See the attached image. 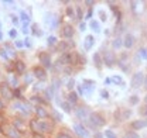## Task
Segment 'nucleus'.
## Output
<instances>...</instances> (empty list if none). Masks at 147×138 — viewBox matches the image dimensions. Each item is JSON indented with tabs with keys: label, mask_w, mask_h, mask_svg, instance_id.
Masks as SVG:
<instances>
[{
	"label": "nucleus",
	"mask_w": 147,
	"mask_h": 138,
	"mask_svg": "<svg viewBox=\"0 0 147 138\" xmlns=\"http://www.w3.org/2000/svg\"><path fill=\"white\" fill-rule=\"evenodd\" d=\"M30 128L34 131V133H51L53 131V128H54V125H53V123H50V121L47 120H41V119H33V120L30 121Z\"/></svg>",
	"instance_id": "f257e3e1"
},
{
	"label": "nucleus",
	"mask_w": 147,
	"mask_h": 138,
	"mask_svg": "<svg viewBox=\"0 0 147 138\" xmlns=\"http://www.w3.org/2000/svg\"><path fill=\"white\" fill-rule=\"evenodd\" d=\"M88 121H89V125L93 127V128H100V127H103V125L106 124L105 117H103L100 113H96V111H92Z\"/></svg>",
	"instance_id": "f03ea898"
},
{
	"label": "nucleus",
	"mask_w": 147,
	"mask_h": 138,
	"mask_svg": "<svg viewBox=\"0 0 147 138\" xmlns=\"http://www.w3.org/2000/svg\"><path fill=\"white\" fill-rule=\"evenodd\" d=\"M144 76H146V75H144L142 70L133 73L131 80H130V87H131V89H139V87H142L143 82H144Z\"/></svg>",
	"instance_id": "7ed1b4c3"
},
{
	"label": "nucleus",
	"mask_w": 147,
	"mask_h": 138,
	"mask_svg": "<svg viewBox=\"0 0 147 138\" xmlns=\"http://www.w3.org/2000/svg\"><path fill=\"white\" fill-rule=\"evenodd\" d=\"M91 113L92 111L88 106H81V107H76V110H75V116L79 120H88Z\"/></svg>",
	"instance_id": "20e7f679"
},
{
	"label": "nucleus",
	"mask_w": 147,
	"mask_h": 138,
	"mask_svg": "<svg viewBox=\"0 0 147 138\" xmlns=\"http://www.w3.org/2000/svg\"><path fill=\"white\" fill-rule=\"evenodd\" d=\"M38 61L41 64V66L45 68H51L53 66V62H51V55L47 54V52H40L38 54Z\"/></svg>",
	"instance_id": "39448f33"
},
{
	"label": "nucleus",
	"mask_w": 147,
	"mask_h": 138,
	"mask_svg": "<svg viewBox=\"0 0 147 138\" xmlns=\"http://www.w3.org/2000/svg\"><path fill=\"white\" fill-rule=\"evenodd\" d=\"M102 58H103V64H105L106 66H109V68H112V66L115 65V62H116L115 52L110 51V50L105 51V54H102Z\"/></svg>",
	"instance_id": "423d86ee"
},
{
	"label": "nucleus",
	"mask_w": 147,
	"mask_h": 138,
	"mask_svg": "<svg viewBox=\"0 0 147 138\" xmlns=\"http://www.w3.org/2000/svg\"><path fill=\"white\" fill-rule=\"evenodd\" d=\"M74 133H75L79 138H89L91 137L89 131H88L82 124H74Z\"/></svg>",
	"instance_id": "0eeeda50"
},
{
	"label": "nucleus",
	"mask_w": 147,
	"mask_h": 138,
	"mask_svg": "<svg viewBox=\"0 0 147 138\" xmlns=\"http://www.w3.org/2000/svg\"><path fill=\"white\" fill-rule=\"evenodd\" d=\"M59 33H61V37H64V38H67V40H71L74 37V27L71 24H64V25L61 27Z\"/></svg>",
	"instance_id": "6e6552de"
},
{
	"label": "nucleus",
	"mask_w": 147,
	"mask_h": 138,
	"mask_svg": "<svg viewBox=\"0 0 147 138\" xmlns=\"http://www.w3.org/2000/svg\"><path fill=\"white\" fill-rule=\"evenodd\" d=\"M33 73H34V76H36L37 79H38V80H41V82L47 80V78H48L47 70L42 68V66H36V68L33 69Z\"/></svg>",
	"instance_id": "1a4fd4ad"
},
{
	"label": "nucleus",
	"mask_w": 147,
	"mask_h": 138,
	"mask_svg": "<svg viewBox=\"0 0 147 138\" xmlns=\"http://www.w3.org/2000/svg\"><path fill=\"white\" fill-rule=\"evenodd\" d=\"M71 47H72V42H68V41H59L58 44H57V47H55V51L58 52H62V54H68V51L71 50Z\"/></svg>",
	"instance_id": "9d476101"
},
{
	"label": "nucleus",
	"mask_w": 147,
	"mask_h": 138,
	"mask_svg": "<svg viewBox=\"0 0 147 138\" xmlns=\"http://www.w3.org/2000/svg\"><path fill=\"white\" fill-rule=\"evenodd\" d=\"M147 127V121L146 120H134L130 123V128H131V131H134V133H137L139 130H143V128H146Z\"/></svg>",
	"instance_id": "9b49d317"
},
{
	"label": "nucleus",
	"mask_w": 147,
	"mask_h": 138,
	"mask_svg": "<svg viewBox=\"0 0 147 138\" xmlns=\"http://www.w3.org/2000/svg\"><path fill=\"white\" fill-rule=\"evenodd\" d=\"M134 42H136V38H134L133 34L127 33V34L123 37V47H125L126 50H131L133 45H134Z\"/></svg>",
	"instance_id": "f8f14e48"
},
{
	"label": "nucleus",
	"mask_w": 147,
	"mask_h": 138,
	"mask_svg": "<svg viewBox=\"0 0 147 138\" xmlns=\"http://www.w3.org/2000/svg\"><path fill=\"white\" fill-rule=\"evenodd\" d=\"M92 59H93V65L96 66V69H102L103 66V58H102V54L100 52H95L93 54V56H92Z\"/></svg>",
	"instance_id": "ddd939ff"
},
{
	"label": "nucleus",
	"mask_w": 147,
	"mask_h": 138,
	"mask_svg": "<svg viewBox=\"0 0 147 138\" xmlns=\"http://www.w3.org/2000/svg\"><path fill=\"white\" fill-rule=\"evenodd\" d=\"M36 114L38 119H41V120H45V119H48V116H50V113L42 107V106H37L36 107Z\"/></svg>",
	"instance_id": "4468645a"
},
{
	"label": "nucleus",
	"mask_w": 147,
	"mask_h": 138,
	"mask_svg": "<svg viewBox=\"0 0 147 138\" xmlns=\"http://www.w3.org/2000/svg\"><path fill=\"white\" fill-rule=\"evenodd\" d=\"M95 44V37L93 35H86L85 40H84V50L85 51H89Z\"/></svg>",
	"instance_id": "2eb2a0df"
},
{
	"label": "nucleus",
	"mask_w": 147,
	"mask_h": 138,
	"mask_svg": "<svg viewBox=\"0 0 147 138\" xmlns=\"http://www.w3.org/2000/svg\"><path fill=\"white\" fill-rule=\"evenodd\" d=\"M131 11L134 13V14H139V13H142L143 11V9H144V3H142V1H131Z\"/></svg>",
	"instance_id": "dca6fc26"
},
{
	"label": "nucleus",
	"mask_w": 147,
	"mask_h": 138,
	"mask_svg": "<svg viewBox=\"0 0 147 138\" xmlns=\"http://www.w3.org/2000/svg\"><path fill=\"white\" fill-rule=\"evenodd\" d=\"M72 55L71 54H62L61 56H59V59H58V62L61 64V65H69V64H72Z\"/></svg>",
	"instance_id": "f3484780"
},
{
	"label": "nucleus",
	"mask_w": 147,
	"mask_h": 138,
	"mask_svg": "<svg viewBox=\"0 0 147 138\" xmlns=\"http://www.w3.org/2000/svg\"><path fill=\"white\" fill-rule=\"evenodd\" d=\"M78 100H79V96H78L75 92H69V93H68V96H67V102L71 104V106H75V104L78 103Z\"/></svg>",
	"instance_id": "a211bd4d"
},
{
	"label": "nucleus",
	"mask_w": 147,
	"mask_h": 138,
	"mask_svg": "<svg viewBox=\"0 0 147 138\" xmlns=\"http://www.w3.org/2000/svg\"><path fill=\"white\" fill-rule=\"evenodd\" d=\"M0 93H1V96H4V97H7V99L11 97V90H10V87L7 86L6 83H1V85H0Z\"/></svg>",
	"instance_id": "6ab92c4d"
},
{
	"label": "nucleus",
	"mask_w": 147,
	"mask_h": 138,
	"mask_svg": "<svg viewBox=\"0 0 147 138\" xmlns=\"http://www.w3.org/2000/svg\"><path fill=\"white\" fill-rule=\"evenodd\" d=\"M89 27H91L92 31H93V33H96V34H99V33L102 31L100 23H99V21H96V20H91V23H89Z\"/></svg>",
	"instance_id": "aec40b11"
},
{
	"label": "nucleus",
	"mask_w": 147,
	"mask_h": 138,
	"mask_svg": "<svg viewBox=\"0 0 147 138\" xmlns=\"http://www.w3.org/2000/svg\"><path fill=\"white\" fill-rule=\"evenodd\" d=\"M122 47H123V38H122V37H116V38L112 41V48L117 51V50H120Z\"/></svg>",
	"instance_id": "412c9836"
},
{
	"label": "nucleus",
	"mask_w": 147,
	"mask_h": 138,
	"mask_svg": "<svg viewBox=\"0 0 147 138\" xmlns=\"http://www.w3.org/2000/svg\"><path fill=\"white\" fill-rule=\"evenodd\" d=\"M59 107H61V110H62L64 113H67V114H71V113H72L71 104L68 103L67 100H65V102H61V103H59Z\"/></svg>",
	"instance_id": "4be33fe9"
},
{
	"label": "nucleus",
	"mask_w": 147,
	"mask_h": 138,
	"mask_svg": "<svg viewBox=\"0 0 147 138\" xmlns=\"http://www.w3.org/2000/svg\"><path fill=\"white\" fill-rule=\"evenodd\" d=\"M54 93H55V89L53 86H48L45 89V96H47V99H53V97H54Z\"/></svg>",
	"instance_id": "5701e85b"
},
{
	"label": "nucleus",
	"mask_w": 147,
	"mask_h": 138,
	"mask_svg": "<svg viewBox=\"0 0 147 138\" xmlns=\"http://www.w3.org/2000/svg\"><path fill=\"white\" fill-rule=\"evenodd\" d=\"M110 79H112V83H113V85H119V83H120V85H125V83H123V79H122L119 75H115V76H112Z\"/></svg>",
	"instance_id": "b1692460"
},
{
	"label": "nucleus",
	"mask_w": 147,
	"mask_h": 138,
	"mask_svg": "<svg viewBox=\"0 0 147 138\" xmlns=\"http://www.w3.org/2000/svg\"><path fill=\"white\" fill-rule=\"evenodd\" d=\"M16 70H17L18 73L24 72V70H26V65H24V62H21V61H17V62H16Z\"/></svg>",
	"instance_id": "393cba45"
},
{
	"label": "nucleus",
	"mask_w": 147,
	"mask_h": 138,
	"mask_svg": "<svg viewBox=\"0 0 147 138\" xmlns=\"http://www.w3.org/2000/svg\"><path fill=\"white\" fill-rule=\"evenodd\" d=\"M47 44H48V45H51V47H57V44H58L57 37H54V35L48 37V38H47Z\"/></svg>",
	"instance_id": "a878e982"
},
{
	"label": "nucleus",
	"mask_w": 147,
	"mask_h": 138,
	"mask_svg": "<svg viewBox=\"0 0 147 138\" xmlns=\"http://www.w3.org/2000/svg\"><path fill=\"white\" fill-rule=\"evenodd\" d=\"M103 135H105L106 138H117V134H116L113 130H105Z\"/></svg>",
	"instance_id": "bb28decb"
},
{
	"label": "nucleus",
	"mask_w": 147,
	"mask_h": 138,
	"mask_svg": "<svg viewBox=\"0 0 147 138\" xmlns=\"http://www.w3.org/2000/svg\"><path fill=\"white\" fill-rule=\"evenodd\" d=\"M137 56L139 58H142V59H147V48H140L139 50V52H137Z\"/></svg>",
	"instance_id": "cd10ccee"
},
{
	"label": "nucleus",
	"mask_w": 147,
	"mask_h": 138,
	"mask_svg": "<svg viewBox=\"0 0 147 138\" xmlns=\"http://www.w3.org/2000/svg\"><path fill=\"white\" fill-rule=\"evenodd\" d=\"M51 116H53V117H54V120H57V121H61V120H62V114H61L59 111L54 110V109L51 110Z\"/></svg>",
	"instance_id": "c85d7f7f"
},
{
	"label": "nucleus",
	"mask_w": 147,
	"mask_h": 138,
	"mask_svg": "<svg viewBox=\"0 0 147 138\" xmlns=\"http://www.w3.org/2000/svg\"><path fill=\"white\" fill-rule=\"evenodd\" d=\"M7 134L10 135V138H18L17 130H14V128H7Z\"/></svg>",
	"instance_id": "c756f323"
},
{
	"label": "nucleus",
	"mask_w": 147,
	"mask_h": 138,
	"mask_svg": "<svg viewBox=\"0 0 147 138\" xmlns=\"http://www.w3.org/2000/svg\"><path fill=\"white\" fill-rule=\"evenodd\" d=\"M123 138H140V137H139V134H137V133H134V131H127V133H126V135H125Z\"/></svg>",
	"instance_id": "7c9ffc66"
},
{
	"label": "nucleus",
	"mask_w": 147,
	"mask_h": 138,
	"mask_svg": "<svg viewBox=\"0 0 147 138\" xmlns=\"http://www.w3.org/2000/svg\"><path fill=\"white\" fill-rule=\"evenodd\" d=\"M75 10H76V18H78V20H81V18L84 17V13H82V9H81L79 6H76V7H75Z\"/></svg>",
	"instance_id": "2f4dec72"
},
{
	"label": "nucleus",
	"mask_w": 147,
	"mask_h": 138,
	"mask_svg": "<svg viewBox=\"0 0 147 138\" xmlns=\"http://www.w3.org/2000/svg\"><path fill=\"white\" fill-rule=\"evenodd\" d=\"M67 87H68V90H69V92H74V87H75V80H74V79H69V80H68V83H67Z\"/></svg>",
	"instance_id": "473e14b6"
},
{
	"label": "nucleus",
	"mask_w": 147,
	"mask_h": 138,
	"mask_svg": "<svg viewBox=\"0 0 147 138\" xmlns=\"http://www.w3.org/2000/svg\"><path fill=\"white\" fill-rule=\"evenodd\" d=\"M65 13H67V16H68V17H75V14H74V9H72V6H68V7H67V11H65Z\"/></svg>",
	"instance_id": "72a5a7b5"
},
{
	"label": "nucleus",
	"mask_w": 147,
	"mask_h": 138,
	"mask_svg": "<svg viewBox=\"0 0 147 138\" xmlns=\"http://www.w3.org/2000/svg\"><path fill=\"white\" fill-rule=\"evenodd\" d=\"M129 102H130V104H137V103H139V97H137V94H133V96H130Z\"/></svg>",
	"instance_id": "f704fd0d"
},
{
	"label": "nucleus",
	"mask_w": 147,
	"mask_h": 138,
	"mask_svg": "<svg viewBox=\"0 0 147 138\" xmlns=\"http://www.w3.org/2000/svg\"><path fill=\"white\" fill-rule=\"evenodd\" d=\"M100 96H102V99H105V100H108V99H109V92H108V90H106V89H103V90H102V92H100Z\"/></svg>",
	"instance_id": "c9c22d12"
},
{
	"label": "nucleus",
	"mask_w": 147,
	"mask_h": 138,
	"mask_svg": "<svg viewBox=\"0 0 147 138\" xmlns=\"http://www.w3.org/2000/svg\"><path fill=\"white\" fill-rule=\"evenodd\" d=\"M98 13H99V16H100V20H102V21H106V13H105V11H103V10H99V11H98Z\"/></svg>",
	"instance_id": "e433bc0d"
},
{
	"label": "nucleus",
	"mask_w": 147,
	"mask_h": 138,
	"mask_svg": "<svg viewBox=\"0 0 147 138\" xmlns=\"http://www.w3.org/2000/svg\"><path fill=\"white\" fill-rule=\"evenodd\" d=\"M55 138H72V137H71L69 134H67V133H59Z\"/></svg>",
	"instance_id": "4c0bfd02"
},
{
	"label": "nucleus",
	"mask_w": 147,
	"mask_h": 138,
	"mask_svg": "<svg viewBox=\"0 0 147 138\" xmlns=\"http://www.w3.org/2000/svg\"><path fill=\"white\" fill-rule=\"evenodd\" d=\"M33 30H34V34H36V35H41V34H42V33H41V30H38V25H37V24H34V25H33Z\"/></svg>",
	"instance_id": "58836bf2"
},
{
	"label": "nucleus",
	"mask_w": 147,
	"mask_h": 138,
	"mask_svg": "<svg viewBox=\"0 0 147 138\" xmlns=\"http://www.w3.org/2000/svg\"><path fill=\"white\" fill-rule=\"evenodd\" d=\"M85 30H86V24L84 21H81L79 23V31H85Z\"/></svg>",
	"instance_id": "ea45409f"
},
{
	"label": "nucleus",
	"mask_w": 147,
	"mask_h": 138,
	"mask_svg": "<svg viewBox=\"0 0 147 138\" xmlns=\"http://www.w3.org/2000/svg\"><path fill=\"white\" fill-rule=\"evenodd\" d=\"M105 85H106V86L112 85V79H110V78H106V79H105Z\"/></svg>",
	"instance_id": "a19ab883"
},
{
	"label": "nucleus",
	"mask_w": 147,
	"mask_h": 138,
	"mask_svg": "<svg viewBox=\"0 0 147 138\" xmlns=\"http://www.w3.org/2000/svg\"><path fill=\"white\" fill-rule=\"evenodd\" d=\"M143 86H144V89L147 90V75L144 76V82H143Z\"/></svg>",
	"instance_id": "79ce46f5"
},
{
	"label": "nucleus",
	"mask_w": 147,
	"mask_h": 138,
	"mask_svg": "<svg viewBox=\"0 0 147 138\" xmlns=\"http://www.w3.org/2000/svg\"><path fill=\"white\" fill-rule=\"evenodd\" d=\"M92 17V10H88V13H86V17L85 18H91Z\"/></svg>",
	"instance_id": "37998d69"
},
{
	"label": "nucleus",
	"mask_w": 147,
	"mask_h": 138,
	"mask_svg": "<svg viewBox=\"0 0 147 138\" xmlns=\"http://www.w3.org/2000/svg\"><path fill=\"white\" fill-rule=\"evenodd\" d=\"M34 138H44L41 134H38V133H34Z\"/></svg>",
	"instance_id": "c03bdc74"
},
{
	"label": "nucleus",
	"mask_w": 147,
	"mask_h": 138,
	"mask_svg": "<svg viewBox=\"0 0 147 138\" xmlns=\"http://www.w3.org/2000/svg\"><path fill=\"white\" fill-rule=\"evenodd\" d=\"M85 4H88V6H92V4H95V1H85Z\"/></svg>",
	"instance_id": "a18cd8bd"
},
{
	"label": "nucleus",
	"mask_w": 147,
	"mask_h": 138,
	"mask_svg": "<svg viewBox=\"0 0 147 138\" xmlns=\"http://www.w3.org/2000/svg\"><path fill=\"white\" fill-rule=\"evenodd\" d=\"M95 138H102V135L100 134H95Z\"/></svg>",
	"instance_id": "49530a36"
},
{
	"label": "nucleus",
	"mask_w": 147,
	"mask_h": 138,
	"mask_svg": "<svg viewBox=\"0 0 147 138\" xmlns=\"http://www.w3.org/2000/svg\"><path fill=\"white\" fill-rule=\"evenodd\" d=\"M144 103L147 104V94H146V96H144Z\"/></svg>",
	"instance_id": "de8ad7c7"
}]
</instances>
